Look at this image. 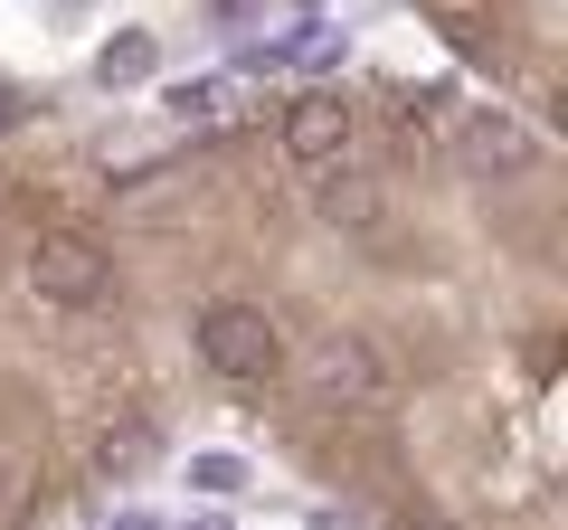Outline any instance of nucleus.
Masks as SVG:
<instances>
[{"instance_id": "1", "label": "nucleus", "mask_w": 568, "mask_h": 530, "mask_svg": "<svg viewBox=\"0 0 568 530\" xmlns=\"http://www.w3.org/2000/svg\"><path fill=\"white\" fill-rule=\"evenodd\" d=\"M190 350H200V369L219 388H275L284 379V332L265 304H246V294H219V304H200V323H190Z\"/></svg>"}, {"instance_id": "2", "label": "nucleus", "mask_w": 568, "mask_h": 530, "mask_svg": "<svg viewBox=\"0 0 568 530\" xmlns=\"http://www.w3.org/2000/svg\"><path fill=\"white\" fill-rule=\"evenodd\" d=\"M304 388L323 398L332 417H388V408H398V360H388L379 332L332 323L323 342L304 350Z\"/></svg>"}, {"instance_id": "3", "label": "nucleus", "mask_w": 568, "mask_h": 530, "mask_svg": "<svg viewBox=\"0 0 568 530\" xmlns=\"http://www.w3.org/2000/svg\"><path fill=\"white\" fill-rule=\"evenodd\" d=\"M20 285L39 294V304H58V313H85V304L114 294V246H104L95 227H77V218H48L39 237H29V256H20Z\"/></svg>"}, {"instance_id": "4", "label": "nucleus", "mask_w": 568, "mask_h": 530, "mask_svg": "<svg viewBox=\"0 0 568 530\" xmlns=\"http://www.w3.org/2000/svg\"><path fill=\"white\" fill-rule=\"evenodd\" d=\"M351 143H361V114H351L332 85L294 95V104H284V123H275V152H284L294 171H313V181H323V171H342V162H351Z\"/></svg>"}, {"instance_id": "5", "label": "nucleus", "mask_w": 568, "mask_h": 530, "mask_svg": "<svg viewBox=\"0 0 568 530\" xmlns=\"http://www.w3.org/2000/svg\"><path fill=\"white\" fill-rule=\"evenodd\" d=\"M455 152H465L474 181H521V171L540 162V133H530L521 114H503V104H484V114L455 123Z\"/></svg>"}, {"instance_id": "6", "label": "nucleus", "mask_w": 568, "mask_h": 530, "mask_svg": "<svg viewBox=\"0 0 568 530\" xmlns=\"http://www.w3.org/2000/svg\"><path fill=\"white\" fill-rule=\"evenodd\" d=\"M313 218L332 227V237H379L388 227V190L369 181V171H323V181H313Z\"/></svg>"}, {"instance_id": "7", "label": "nucleus", "mask_w": 568, "mask_h": 530, "mask_svg": "<svg viewBox=\"0 0 568 530\" xmlns=\"http://www.w3.org/2000/svg\"><path fill=\"white\" fill-rule=\"evenodd\" d=\"M152 455H162L152 417H95V427H85V465H95V483H133Z\"/></svg>"}, {"instance_id": "8", "label": "nucleus", "mask_w": 568, "mask_h": 530, "mask_svg": "<svg viewBox=\"0 0 568 530\" xmlns=\"http://www.w3.org/2000/svg\"><path fill=\"white\" fill-rule=\"evenodd\" d=\"M227 114H237V85H227V77L162 85V123H181V133H227Z\"/></svg>"}, {"instance_id": "9", "label": "nucleus", "mask_w": 568, "mask_h": 530, "mask_svg": "<svg viewBox=\"0 0 568 530\" xmlns=\"http://www.w3.org/2000/svg\"><path fill=\"white\" fill-rule=\"evenodd\" d=\"M152 77H162V39H152V29H114V39L95 48V85H104V95L152 85Z\"/></svg>"}, {"instance_id": "10", "label": "nucleus", "mask_w": 568, "mask_h": 530, "mask_svg": "<svg viewBox=\"0 0 568 530\" xmlns=\"http://www.w3.org/2000/svg\"><path fill=\"white\" fill-rule=\"evenodd\" d=\"M39 502H48V473H39V455H29L20 436H0V530L39 521Z\"/></svg>"}, {"instance_id": "11", "label": "nucleus", "mask_w": 568, "mask_h": 530, "mask_svg": "<svg viewBox=\"0 0 568 530\" xmlns=\"http://www.w3.org/2000/svg\"><path fill=\"white\" fill-rule=\"evenodd\" d=\"M246 483H256V473H246V455H219V446L190 455V492H209V502H227V492H246Z\"/></svg>"}, {"instance_id": "12", "label": "nucleus", "mask_w": 568, "mask_h": 530, "mask_svg": "<svg viewBox=\"0 0 568 530\" xmlns=\"http://www.w3.org/2000/svg\"><path fill=\"white\" fill-rule=\"evenodd\" d=\"M388 530H455V521H446V511H417V502H407V511H398Z\"/></svg>"}, {"instance_id": "13", "label": "nucleus", "mask_w": 568, "mask_h": 530, "mask_svg": "<svg viewBox=\"0 0 568 530\" xmlns=\"http://www.w3.org/2000/svg\"><path fill=\"white\" fill-rule=\"evenodd\" d=\"M313 530H361V521H351V511H332V502H323V511H313Z\"/></svg>"}, {"instance_id": "14", "label": "nucleus", "mask_w": 568, "mask_h": 530, "mask_svg": "<svg viewBox=\"0 0 568 530\" xmlns=\"http://www.w3.org/2000/svg\"><path fill=\"white\" fill-rule=\"evenodd\" d=\"M209 10H219V20H246V10H256V0H209Z\"/></svg>"}, {"instance_id": "15", "label": "nucleus", "mask_w": 568, "mask_h": 530, "mask_svg": "<svg viewBox=\"0 0 568 530\" xmlns=\"http://www.w3.org/2000/svg\"><path fill=\"white\" fill-rule=\"evenodd\" d=\"M114 530H162V521H152V511H123V521Z\"/></svg>"}, {"instance_id": "16", "label": "nucleus", "mask_w": 568, "mask_h": 530, "mask_svg": "<svg viewBox=\"0 0 568 530\" xmlns=\"http://www.w3.org/2000/svg\"><path fill=\"white\" fill-rule=\"evenodd\" d=\"M181 530H227V521H219V511H200V521H181Z\"/></svg>"}]
</instances>
